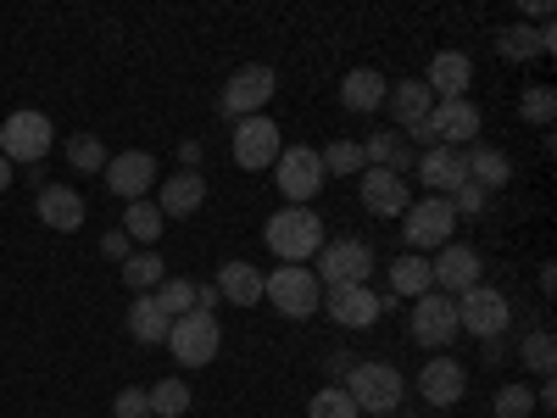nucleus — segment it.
I'll return each instance as SVG.
<instances>
[{
    "label": "nucleus",
    "mask_w": 557,
    "mask_h": 418,
    "mask_svg": "<svg viewBox=\"0 0 557 418\" xmlns=\"http://www.w3.org/2000/svg\"><path fill=\"white\" fill-rule=\"evenodd\" d=\"M39 223L57 229V235L84 229V196L73 190V184H45V190H39Z\"/></svg>",
    "instance_id": "obj_23"
},
{
    "label": "nucleus",
    "mask_w": 557,
    "mask_h": 418,
    "mask_svg": "<svg viewBox=\"0 0 557 418\" xmlns=\"http://www.w3.org/2000/svg\"><path fill=\"white\" fill-rule=\"evenodd\" d=\"M496 51H502V62H530V57H541V34L535 28H502L496 34Z\"/></svg>",
    "instance_id": "obj_35"
},
{
    "label": "nucleus",
    "mask_w": 557,
    "mask_h": 418,
    "mask_svg": "<svg viewBox=\"0 0 557 418\" xmlns=\"http://www.w3.org/2000/svg\"><path fill=\"white\" fill-rule=\"evenodd\" d=\"M346 396L357 402V413L391 418V413L407 402V380L396 374V362H351V374H346Z\"/></svg>",
    "instance_id": "obj_2"
},
{
    "label": "nucleus",
    "mask_w": 557,
    "mask_h": 418,
    "mask_svg": "<svg viewBox=\"0 0 557 418\" xmlns=\"http://www.w3.org/2000/svg\"><path fill=\"white\" fill-rule=\"evenodd\" d=\"M469 179L480 184V190H502V184L513 179V162H507L496 146H474L469 151Z\"/></svg>",
    "instance_id": "obj_30"
},
{
    "label": "nucleus",
    "mask_w": 557,
    "mask_h": 418,
    "mask_svg": "<svg viewBox=\"0 0 557 418\" xmlns=\"http://www.w3.org/2000/svg\"><path fill=\"white\" fill-rule=\"evenodd\" d=\"M430 123V139H435V146H451V151H469L474 146V139H480V107L469 101V96H462V101H435V112L424 118Z\"/></svg>",
    "instance_id": "obj_13"
},
{
    "label": "nucleus",
    "mask_w": 557,
    "mask_h": 418,
    "mask_svg": "<svg viewBox=\"0 0 557 418\" xmlns=\"http://www.w3.org/2000/svg\"><path fill=\"white\" fill-rule=\"evenodd\" d=\"M446 201H451V212H457V218H474V212H485V207H491V190H480V184L469 179V184H462L457 196H446Z\"/></svg>",
    "instance_id": "obj_40"
},
{
    "label": "nucleus",
    "mask_w": 557,
    "mask_h": 418,
    "mask_svg": "<svg viewBox=\"0 0 557 418\" xmlns=\"http://www.w3.org/2000/svg\"><path fill=\"white\" fill-rule=\"evenodd\" d=\"M278 96V73L273 67H262V62H251V67H240L235 78L223 84V96H218V112L228 118V123H240V118H262V107Z\"/></svg>",
    "instance_id": "obj_7"
},
{
    "label": "nucleus",
    "mask_w": 557,
    "mask_h": 418,
    "mask_svg": "<svg viewBox=\"0 0 557 418\" xmlns=\"http://www.w3.org/2000/svg\"><path fill=\"white\" fill-rule=\"evenodd\" d=\"M146 396H151V413L157 418H184V413H190V402H196L184 380H157Z\"/></svg>",
    "instance_id": "obj_33"
},
{
    "label": "nucleus",
    "mask_w": 557,
    "mask_h": 418,
    "mask_svg": "<svg viewBox=\"0 0 557 418\" xmlns=\"http://www.w3.org/2000/svg\"><path fill=\"white\" fill-rule=\"evenodd\" d=\"M318 162H323V179H346V173H362L368 162H362V146H357V139H335V146H323L318 151Z\"/></svg>",
    "instance_id": "obj_32"
},
{
    "label": "nucleus",
    "mask_w": 557,
    "mask_h": 418,
    "mask_svg": "<svg viewBox=\"0 0 557 418\" xmlns=\"http://www.w3.org/2000/svg\"><path fill=\"white\" fill-rule=\"evenodd\" d=\"M407 330L418 346H430V352H446L457 335H462V323H457V296H441V291H424L412 302L407 312Z\"/></svg>",
    "instance_id": "obj_9"
},
{
    "label": "nucleus",
    "mask_w": 557,
    "mask_h": 418,
    "mask_svg": "<svg viewBox=\"0 0 557 418\" xmlns=\"http://www.w3.org/2000/svg\"><path fill=\"white\" fill-rule=\"evenodd\" d=\"M474 84V62L462 51H435L430 67H424V89L435 101H462V89Z\"/></svg>",
    "instance_id": "obj_20"
},
{
    "label": "nucleus",
    "mask_w": 557,
    "mask_h": 418,
    "mask_svg": "<svg viewBox=\"0 0 557 418\" xmlns=\"http://www.w3.org/2000/svg\"><path fill=\"white\" fill-rule=\"evenodd\" d=\"M552 112H557V89L552 84H530L519 96V118L535 123V128H552Z\"/></svg>",
    "instance_id": "obj_34"
},
{
    "label": "nucleus",
    "mask_w": 557,
    "mask_h": 418,
    "mask_svg": "<svg viewBox=\"0 0 557 418\" xmlns=\"http://www.w3.org/2000/svg\"><path fill=\"white\" fill-rule=\"evenodd\" d=\"M67 162H73V173H101L107 168V146L96 134H73L67 139Z\"/></svg>",
    "instance_id": "obj_38"
},
{
    "label": "nucleus",
    "mask_w": 557,
    "mask_h": 418,
    "mask_svg": "<svg viewBox=\"0 0 557 418\" xmlns=\"http://www.w3.org/2000/svg\"><path fill=\"white\" fill-rule=\"evenodd\" d=\"M519 362L530 368V374L552 380V368H557V341H552V330H530V335L519 341Z\"/></svg>",
    "instance_id": "obj_31"
},
{
    "label": "nucleus",
    "mask_w": 557,
    "mask_h": 418,
    "mask_svg": "<svg viewBox=\"0 0 557 418\" xmlns=\"http://www.w3.org/2000/svg\"><path fill=\"white\" fill-rule=\"evenodd\" d=\"M530 413H535V391H530L524 380L496 391V418H530Z\"/></svg>",
    "instance_id": "obj_39"
},
{
    "label": "nucleus",
    "mask_w": 557,
    "mask_h": 418,
    "mask_svg": "<svg viewBox=\"0 0 557 418\" xmlns=\"http://www.w3.org/2000/svg\"><path fill=\"white\" fill-rule=\"evenodd\" d=\"M323 312H330L341 330H368L380 312H385V302H380V291H368V285H341V291H323V302H318Z\"/></svg>",
    "instance_id": "obj_16"
},
{
    "label": "nucleus",
    "mask_w": 557,
    "mask_h": 418,
    "mask_svg": "<svg viewBox=\"0 0 557 418\" xmlns=\"http://www.w3.org/2000/svg\"><path fill=\"white\" fill-rule=\"evenodd\" d=\"M362 207L374 212V218H401L412 207L407 179L391 173V168H362Z\"/></svg>",
    "instance_id": "obj_19"
},
{
    "label": "nucleus",
    "mask_w": 557,
    "mask_h": 418,
    "mask_svg": "<svg viewBox=\"0 0 557 418\" xmlns=\"http://www.w3.org/2000/svg\"><path fill=\"white\" fill-rule=\"evenodd\" d=\"M101 179H107V190H112L117 201H146V190L157 184V157H151V151H123V157H107Z\"/></svg>",
    "instance_id": "obj_15"
},
{
    "label": "nucleus",
    "mask_w": 557,
    "mask_h": 418,
    "mask_svg": "<svg viewBox=\"0 0 557 418\" xmlns=\"http://www.w3.org/2000/svg\"><path fill=\"white\" fill-rule=\"evenodd\" d=\"M307 418H362L357 402L346 396V385H323L312 402H307Z\"/></svg>",
    "instance_id": "obj_37"
},
{
    "label": "nucleus",
    "mask_w": 557,
    "mask_h": 418,
    "mask_svg": "<svg viewBox=\"0 0 557 418\" xmlns=\"http://www.w3.org/2000/svg\"><path fill=\"white\" fill-rule=\"evenodd\" d=\"M385 107H391V118H396L401 128H418V123L435 112V96L424 89V78H396L391 96H385Z\"/></svg>",
    "instance_id": "obj_24"
},
{
    "label": "nucleus",
    "mask_w": 557,
    "mask_h": 418,
    "mask_svg": "<svg viewBox=\"0 0 557 418\" xmlns=\"http://www.w3.org/2000/svg\"><path fill=\"white\" fill-rule=\"evenodd\" d=\"M535 407H557V385H552V380H541V391H535Z\"/></svg>",
    "instance_id": "obj_46"
},
{
    "label": "nucleus",
    "mask_w": 557,
    "mask_h": 418,
    "mask_svg": "<svg viewBox=\"0 0 557 418\" xmlns=\"http://www.w3.org/2000/svg\"><path fill=\"white\" fill-rule=\"evenodd\" d=\"M178 162H184V168L201 162V146H196V139H184V146H178Z\"/></svg>",
    "instance_id": "obj_45"
},
{
    "label": "nucleus",
    "mask_w": 557,
    "mask_h": 418,
    "mask_svg": "<svg viewBox=\"0 0 557 418\" xmlns=\"http://www.w3.org/2000/svg\"><path fill=\"white\" fill-rule=\"evenodd\" d=\"M112 413H117V418H151V396L139 391V385H123L117 402H112Z\"/></svg>",
    "instance_id": "obj_41"
},
{
    "label": "nucleus",
    "mask_w": 557,
    "mask_h": 418,
    "mask_svg": "<svg viewBox=\"0 0 557 418\" xmlns=\"http://www.w3.org/2000/svg\"><path fill=\"white\" fill-rule=\"evenodd\" d=\"M162 279H168V268H162L157 251H128V257H123V285H128L134 296H151Z\"/></svg>",
    "instance_id": "obj_29"
},
{
    "label": "nucleus",
    "mask_w": 557,
    "mask_h": 418,
    "mask_svg": "<svg viewBox=\"0 0 557 418\" xmlns=\"http://www.w3.org/2000/svg\"><path fill=\"white\" fill-rule=\"evenodd\" d=\"M262 241H268V251L278 257V262H312L318 251H323V218L312 212V207H278L268 223H262Z\"/></svg>",
    "instance_id": "obj_1"
},
{
    "label": "nucleus",
    "mask_w": 557,
    "mask_h": 418,
    "mask_svg": "<svg viewBox=\"0 0 557 418\" xmlns=\"http://www.w3.org/2000/svg\"><path fill=\"white\" fill-rule=\"evenodd\" d=\"M162 229H168V218H162L157 201H128V212H123V235H128V241L157 246V241H162Z\"/></svg>",
    "instance_id": "obj_28"
},
{
    "label": "nucleus",
    "mask_w": 557,
    "mask_h": 418,
    "mask_svg": "<svg viewBox=\"0 0 557 418\" xmlns=\"http://www.w3.org/2000/svg\"><path fill=\"white\" fill-rule=\"evenodd\" d=\"M385 96H391V78H385L380 67H351V73L341 78V107H346V112H357V118L380 112V107H385Z\"/></svg>",
    "instance_id": "obj_21"
},
{
    "label": "nucleus",
    "mask_w": 557,
    "mask_h": 418,
    "mask_svg": "<svg viewBox=\"0 0 557 418\" xmlns=\"http://www.w3.org/2000/svg\"><path fill=\"white\" fill-rule=\"evenodd\" d=\"M418 179L430 184V196H457L469 184V151H451V146L418 151Z\"/></svg>",
    "instance_id": "obj_17"
},
{
    "label": "nucleus",
    "mask_w": 557,
    "mask_h": 418,
    "mask_svg": "<svg viewBox=\"0 0 557 418\" xmlns=\"http://www.w3.org/2000/svg\"><path fill=\"white\" fill-rule=\"evenodd\" d=\"M457 323H462V335H474V341H502L507 323H513V302L496 285H474V291L457 296Z\"/></svg>",
    "instance_id": "obj_6"
},
{
    "label": "nucleus",
    "mask_w": 557,
    "mask_h": 418,
    "mask_svg": "<svg viewBox=\"0 0 557 418\" xmlns=\"http://www.w3.org/2000/svg\"><path fill=\"white\" fill-rule=\"evenodd\" d=\"M401 218H407V223H401L407 251H418V257H430V251L451 246V235H457V212H451V201H446V196H424V201H412Z\"/></svg>",
    "instance_id": "obj_4"
},
{
    "label": "nucleus",
    "mask_w": 557,
    "mask_h": 418,
    "mask_svg": "<svg viewBox=\"0 0 557 418\" xmlns=\"http://www.w3.org/2000/svg\"><path fill=\"white\" fill-rule=\"evenodd\" d=\"M128 246H134V241L123 235V229H112V235H101V251H107L112 262H123V257H128Z\"/></svg>",
    "instance_id": "obj_43"
},
{
    "label": "nucleus",
    "mask_w": 557,
    "mask_h": 418,
    "mask_svg": "<svg viewBox=\"0 0 557 418\" xmlns=\"http://www.w3.org/2000/svg\"><path fill=\"white\" fill-rule=\"evenodd\" d=\"M462 391H469V368L457 357H430L418 368V396L430 407H451V402H462Z\"/></svg>",
    "instance_id": "obj_18"
},
{
    "label": "nucleus",
    "mask_w": 557,
    "mask_h": 418,
    "mask_svg": "<svg viewBox=\"0 0 557 418\" xmlns=\"http://www.w3.org/2000/svg\"><path fill=\"white\" fill-rule=\"evenodd\" d=\"M218 296L223 302H235V307H257L262 302V273H257V262H223L218 268Z\"/></svg>",
    "instance_id": "obj_26"
},
{
    "label": "nucleus",
    "mask_w": 557,
    "mask_h": 418,
    "mask_svg": "<svg viewBox=\"0 0 557 418\" xmlns=\"http://www.w3.org/2000/svg\"><path fill=\"white\" fill-rule=\"evenodd\" d=\"M424 291H435V273H430V257H418V251H407V257H396L391 262V296L401 302V296H424Z\"/></svg>",
    "instance_id": "obj_27"
},
{
    "label": "nucleus",
    "mask_w": 557,
    "mask_h": 418,
    "mask_svg": "<svg viewBox=\"0 0 557 418\" xmlns=\"http://www.w3.org/2000/svg\"><path fill=\"white\" fill-rule=\"evenodd\" d=\"M278 151H285V134H278V123L262 112V118H240L235 123V162L246 173H262L278 162Z\"/></svg>",
    "instance_id": "obj_12"
},
{
    "label": "nucleus",
    "mask_w": 557,
    "mask_h": 418,
    "mask_svg": "<svg viewBox=\"0 0 557 418\" xmlns=\"http://www.w3.org/2000/svg\"><path fill=\"white\" fill-rule=\"evenodd\" d=\"M151 296H157V307H162L168 318L196 312V285H190V279H162V285H157Z\"/></svg>",
    "instance_id": "obj_36"
},
{
    "label": "nucleus",
    "mask_w": 557,
    "mask_h": 418,
    "mask_svg": "<svg viewBox=\"0 0 557 418\" xmlns=\"http://www.w3.org/2000/svg\"><path fill=\"white\" fill-rule=\"evenodd\" d=\"M168 346L184 368H207L223 346V330H218V312H184L173 318V330H168Z\"/></svg>",
    "instance_id": "obj_11"
},
{
    "label": "nucleus",
    "mask_w": 557,
    "mask_h": 418,
    "mask_svg": "<svg viewBox=\"0 0 557 418\" xmlns=\"http://www.w3.org/2000/svg\"><path fill=\"white\" fill-rule=\"evenodd\" d=\"M262 302H273L285 318H312L318 302H323V285H318V273H312V268L285 262V268L262 273Z\"/></svg>",
    "instance_id": "obj_3"
},
{
    "label": "nucleus",
    "mask_w": 557,
    "mask_h": 418,
    "mask_svg": "<svg viewBox=\"0 0 557 418\" xmlns=\"http://www.w3.org/2000/svg\"><path fill=\"white\" fill-rule=\"evenodd\" d=\"M7 190H12V162L0 157V196H7Z\"/></svg>",
    "instance_id": "obj_47"
},
{
    "label": "nucleus",
    "mask_w": 557,
    "mask_h": 418,
    "mask_svg": "<svg viewBox=\"0 0 557 418\" xmlns=\"http://www.w3.org/2000/svg\"><path fill=\"white\" fill-rule=\"evenodd\" d=\"M435 418H446V413H435Z\"/></svg>",
    "instance_id": "obj_48"
},
{
    "label": "nucleus",
    "mask_w": 557,
    "mask_h": 418,
    "mask_svg": "<svg viewBox=\"0 0 557 418\" xmlns=\"http://www.w3.org/2000/svg\"><path fill=\"white\" fill-rule=\"evenodd\" d=\"M430 273H435V291L441 296H462V291H474V285H485V262H480V251L474 246H462V241H451V246H441L435 257H430Z\"/></svg>",
    "instance_id": "obj_14"
},
{
    "label": "nucleus",
    "mask_w": 557,
    "mask_h": 418,
    "mask_svg": "<svg viewBox=\"0 0 557 418\" xmlns=\"http://www.w3.org/2000/svg\"><path fill=\"white\" fill-rule=\"evenodd\" d=\"M312 273H318L323 291L368 285V273H374V246L368 241H323V251L312 257Z\"/></svg>",
    "instance_id": "obj_5"
},
{
    "label": "nucleus",
    "mask_w": 557,
    "mask_h": 418,
    "mask_svg": "<svg viewBox=\"0 0 557 418\" xmlns=\"http://www.w3.org/2000/svg\"><path fill=\"white\" fill-rule=\"evenodd\" d=\"M57 146V128L45 112H12L7 123H0V157L7 162H45V151Z\"/></svg>",
    "instance_id": "obj_10"
},
{
    "label": "nucleus",
    "mask_w": 557,
    "mask_h": 418,
    "mask_svg": "<svg viewBox=\"0 0 557 418\" xmlns=\"http://www.w3.org/2000/svg\"><path fill=\"white\" fill-rule=\"evenodd\" d=\"M201 201H207V179H201L196 168L168 173V179H162V190H157L162 218H190V212H201Z\"/></svg>",
    "instance_id": "obj_22"
},
{
    "label": "nucleus",
    "mask_w": 557,
    "mask_h": 418,
    "mask_svg": "<svg viewBox=\"0 0 557 418\" xmlns=\"http://www.w3.org/2000/svg\"><path fill=\"white\" fill-rule=\"evenodd\" d=\"M323 374H330V385H346V374H351V352H330V357H323Z\"/></svg>",
    "instance_id": "obj_42"
},
{
    "label": "nucleus",
    "mask_w": 557,
    "mask_h": 418,
    "mask_svg": "<svg viewBox=\"0 0 557 418\" xmlns=\"http://www.w3.org/2000/svg\"><path fill=\"white\" fill-rule=\"evenodd\" d=\"M223 296H218V285H196V312H212Z\"/></svg>",
    "instance_id": "obj_44"
},
{
    "label": "nucleus",
    "mask_w": 557,
    "mask_h": 418,
    "mask_svg": "<svg viewBox=\"0 0 557 418\" xmlns=\"http://www.w3.org/2000/svg\"><path fill=\"white\" fill-rule=\"evenodd\" d=\"M273 184H278V196H285V207H312V196L323 190V162L312 146H285L273 162Z\"/></svg>",
    "instance_id": "obj_8"
},
{
    "label": "nucleus",
    "mask_w": 557,
    "mask_h": 418,
    "mask_svg": "<svg viewBox=\"0 0 557 418\" xmlns=\"http://www.w3.org/2000/svg\"><path fill=\"white\" fill-rule=\"evenodd\" d=\"M123 323H128V335H134L139 346H162L168 330H173V318L157 307V296H134L128 312H123Z\"/></svg>",
    "instance_id": "obj_25"
}]
</instances>
